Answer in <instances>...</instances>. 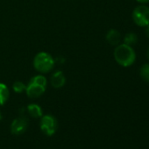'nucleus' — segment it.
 I'll return each mask as SVG.
<instances>
[{
  "mask_svg": "<svg viewBox=\"0 0 149 149\" xmlns=\"http://www.w3.org/2000/svg\"><path fill=\"white\" fill-rule=\"evenodd\" d=\"M113 55L116 62L124 68H128L133 65L136 61V53L132 47L125 43L118 44L116 47Z\"/></svg>",
  "mask_w": 149,
  "mask_h": 149,
  "instance_id": "f257e3e1",
  "label": "nucleus"
},
{
  "mask_svg": "<svg viewBox=\"0 0 149 149\" xmlns=\"http://www.w3.org/2000/svg\"><path fill=\"white\" fill-rule=\"evenodd\" d=\"M33 68L40 74H47L53 70L55 61L53 56L47 52H40L33 58Z\"/></svg>",
  "mask_w": 149,
  "mask_h": 149,
  "instance_id": "f03ea898",
  "label": "nucleus"
},
{
  "mask_svg": "<svg viewBox=\"0 0 149 149\" xmlns=\"http://www.w3.org/2000/svg\"><path fill=\"white\" fill-rule=\"evenodd\" d=\"M132 17L137 26L140 27H146L149 25V7L145 5L135 7Z\"/></svg>",
  "mask_w": 149,
  "mask_h": 149,
  "instance_id": "7ed1b4c3",
  "label": "nucleus"
},
{
  "mask_svg": "<svg viewBox=\"0 0 149 149\" xmlns=\"http://www.w3.org/2000/svg\"><path fill=\"white\" fill-rule=\"evenodd\" d=\"M57 125V120L52 115H45L40 119V129L47 136H51L56 132Z\"/></svg>",
  "mask_w": 149,
  "mask_h": 149,
  "instance_id": "20e7f679",
  "label": "nucleus"
},
{
  "mask_svg": "<svg viewBox=\"0 0 149 149\" xmlns=\"http://www.w3.org/2000/svg\"><path fill=\"white\" fill-rule=\"evenodd\" d=\"M46 88H47L46 86L29 82L26 88V93L29 98H32V99L38 98L45 93Z\"/></svg>",
  "mask_w": 149,
  "mask_h": 149,
  "instance_id": "39448f33",
  "label": "nucleus"
},
{
  "mask_svg": "<svg viewBox=\"0 0 149 149\" xmlns=\"http://www.w3.org/2000/svg\"><path fill=\"white\" fill-rule=\"evenodd\" d=\"M28 126V121L26 118L20 117L16 119H14L11 125V131L12 133L15 135H19L22 134L23 132H26Z\"/></svg>",
  "mask_w": 149,
  "mask_h": 149,
  "instance_id": "423d86ee",
  "label": "nucleus"
},
{
  "mask_svg": "<svg viewBox=\"0 0 149 149\" xmlns=\"http://www.w3.org/2000/svg\"><path fill=\"white\" fill-rule=\"evenodd\" d=\"M50 83H51V85L55 89L63 87L66 84V77L63 72L61 70H57L54 73H53L52 77L50 78Z\"/></svg>",
  "mask_w": 149,
  "mask_h": 149,
  "instance_id": "0eeeda50",
  "label": "nucleus"
},
{
  "mask_svg": "<svg viewBox=\"0 0 149 149\" xmlns=\"http://www.w3.org/2000/svg\"><path fill=\"white\" fill-rule=\"evenodd\" d=\"M105 38H106V40L111 45L118 46L120 42L121 35H120V33L118 31H117L116 29H111L107 32Z\"/></svg>",
  "mask_w": 149,
  "mask_h": 149,
  "instance_id": "6e6552de",
  "label": "nucleus"
},
{
  "mask_svg": "<svg viewBox=\"0 0 149 149\" xmlns=\"http://www.w3.org/2000/svg\"><path fill=\"white\" fill-rule=\"evenodd\" d=\"M10 91L6 84L0 83V105H4L9 99Z\"/></svg>",
  "mask_w": 149,
  "mask_h": 149,
  "instance_id": "1a4fd4ad",
  "label": "nucleus"
},
{
  "mask_svg": "<svg viewBox=\"0 0 149 149\" xmlns=\"http://www.w3.org/2000/svg\"><path fill=\"white\" fill-rule=\"evenodd\" d=\"M27 111L28 113L33 117V118H40L42 117V109L39 104H31L27 106Z\"/></svg>",
  "mask_w": 149,
  "mask_h": 149,
  "instance_id": "9d476101",
  "label": "nucleus"
},
{
  "mask_svg": "<svg viewBox=\"0 0 149 149\" xmlns=\"http://www.w3.org/2000/svg\"><path fill=\"white\" fill-rule=\"evenodd\" d=\"M137 42H138V36L136 33H128L125 34V36L124 38V43L125 44L131 46V47H133L134 45H136Z\"/></svg>",
  "mask_w": 149,
  "mask_h": 149,
  "instance_id": "9b49d317",
  "label": "nucleus"
},
{
  "mask_svg": "<svg viewBox=\"0 0 149 149\" xmlns=\"http://www.w3.org/2000/svg\"><path fill=\"white\" fill-rule=\"evenodd\" d=\"M139 74L143 81L149 83V63H145L141 66L139 69Z\"/></svg>",
  "mask_w": 149,
  "mask_h": 149,
  "instance_id": "f8f14e48",
  "label": "nucleus"
},
{
  "mask_svg": "<svg viewBox=\"0 0 149 149\" xmlns=\"http://www.w3.org/2000/svg\"><path fill=\"white\" fill-rule=\"evenodd\" d=\"M29 82L35 83V84H40V85H43V86H46V87H47V80L42 74H36V76L33 77L30 79Z\"/></svg>",
  "mask_w": 149,
  "mask_h": 149,
  "instance_id": "ddd939ff",
  "label": "nucleus"
},
{
  "mask_svg": "<svg viewBox=\"0 0 149 149\" xmlns=\"http://www.w3.org/2000/svg\"><path fill=\"white\" fill-rule=\"evenodd\" d=\"M26 85L23 83V82H20V81H17L13 84V90L14 92L18 93V94H20L24 91H26Z\"/></svg>",
  "mask_w": 149,
  "mask_h": 149,
  "instance_id": "4468645a",
  "label": "nucleus"
},
{
  "mask_svg": "<svg viewBox=\"0 0 149 149\" xmlns=\"http://www.w3.org/2000/svg\"><path fill=\"white\" fill-rule=\"evenodd\" d=\"M145 34L146 35V37L149 39V25L146 26V29H145Z\"/></svg>",
  "mask_w": 149,
  "mask_h": 149,
  "instance_id": "2eb2a0df",
  "label": "nucleus"
},
{
  "mask_svg": "<svg viewBox=\"0 0 149 149\" xmlns=\"http://www.w3.org/2000/svg\"><path fill=\"white\" fill-rule=\"evenodd\" d=\"M136 1L139 2V3H140V4H143V5L149 3V0H136Z\"/></svg>",
  "mask_w": 149,
  "mask_h": 149,
  "instance_id": "dca6fc26",
  "label": "nucleus"
},
{
  "mask_svg": "<svg viewBox=\"0 0 149 149\" xmlns=\"http://www.w3.org/2000/svg\"><path fill=\"white\" fill-rule=\"evenodd\" d=\"M146 57H147V59L149 60V47H148V49H147V51H146Z\"/></svg>",
  "mask_w": 149,
  "mask_h": 149,
  "instance_id": "f3484780",
  "label": "nucleus"
},
{
  "mask_svg": "<svg viewBox=\"0 0 149 149\" xmlns=\"http://www.w3.org/2000/svg\"><path fill=\"white\" fill-rule=\"evenodd\" d=\"M1 118H2V115H1V112H0V120H1Z\"/></svg>",
  "mask_w": 149,
  "mask_h": 149,
  "instance_id": "a211bd4d",
  "label": "nucleus"
}]
</instances>
